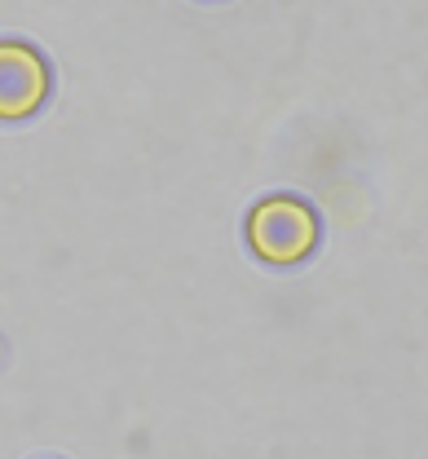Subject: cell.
Returning <instances> with one entry per match:
<instances>
[{
	"instance_id": "obj_2",
	"label": "cell",
	"mask_w": 428,
	"mask_h": 459,
	"mask_svg": "<svg viewBox=\"0 0 428 459\" xmlns=\"http://www.w3.org/2000/svg\"><path fill=\"white\" fill-rule=\"evenodd\" d=\"M54 93L49 57L27 40H0V124H22L45 111Z\"/></svg>"
},
{
	"instance_id": "obj_1",
	"label": "cell",
	"mask_w": 428,
	"mask_h": 459,
	"mask_svg": "<svg viewBox=\"0 0 428 459\" xmlns=\"http://www.w3.org/2000/svg\"><path fill=\"white\" fill-rule=\"evenodd\" d=\"M244 234L256 261H265L274 270H292L313 256V247L322 238V221H318L313 204L301 195H270L247 212Z\"/></svg>"
}]
</instances>
